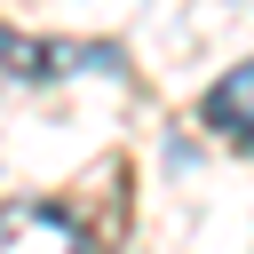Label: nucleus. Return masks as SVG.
I'll use <instances>...</instances> for the list:
<instances>
[{"label": "nucleus", "mask_w": 254, "mask_h": 254, "mask_svg": "<svg viewBox=\"0 0 254 254\" xmlns=\"http://www.w3.org/2000/svg\"><path fill=\"white\" fill-rule=\"evenodd\" d=\"M24 246H40V254H79V246H87V222L64 214V206H48V198H8V206H0V254H24Z\"/></svg>", "instance_id": "f257e3e1"}, {"label": "nucleus", "mask_w": 254, "mask_h": 254, "mask_svg": "<svg viewBox=\"0 0 254 254\" xmlns=\"http://www.w3.org/2000/svg\"><path fill=\"white\" fill-rule=\"evenodd\" d=\"M119 48H87V40H24V32H0V71L8 79H56V71H111Z\"/></svg>", "instance_id": "f03ea898"}, {"label": "nucleus", "mask_w": 254, "mask_h": 254, "mask_svg": "<svg viewBox=\"0 0 254 254\" xmlns=\"http://www.w3.org/2000/svg\"><path fill=\"white\" fill-rule=\"evenodd\" d=\"M246 111H254V71H246V64H230V71H222V87L198 103V119H206V135H214V143L246 151Z\"/></svg>", "instance_id": "7ed1b4c3"}]
</instances>
